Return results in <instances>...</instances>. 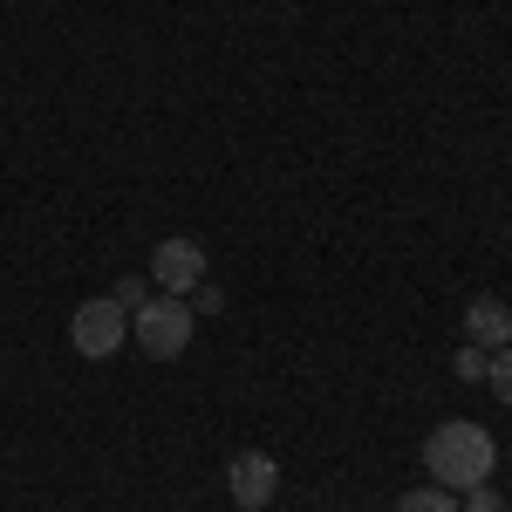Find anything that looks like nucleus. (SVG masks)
Here are the masks:
<instances>
[{
  "instance_id": "obj_1",
  "label": "nucleus",
  "mask_w": 512,
  "mask_h": 512,
  "mask_svg": "<svg viewBox=\"0 0 512 512\" xmlns=\"http://www.w3.org/2000/svg\"><path fill=\"white\" fill-rule=\"evenodd\" d=\"M492 465H499V444H492L485 424H465V417H458V424H437V431L424 437V472H431V485H444V492L485 485Z\"/></svg>"
},
{
  "instance_id": "obj_2",
  "label": "nucleus",
  "mask_w": 512,
  "mask_h": 512,
  "mask_svg": "<svg viewBox=\"0 0 512 512\" xmlns=\"http://www.w3.org/2000/svg\"><path fill=\"white\" fill-rule=\"evenodd\" d=\"M192 301H178V294H151L137 315H130V335H137V349L151 355V362H178V355L192 349Z\"/></svg>"
},
{
  "instance_id": "obj_3",
  "label": "nucleus",
  "mask_w": 512,
  "mask_h": 512,
  "mask_svg": "<svg viewBox=\"0 0 512 512\" xmlns=\"http://www.w3.org/2000/svg\"><path fill=\"white\" fill-rule=\"evenodd\" d=\"M69 342H76L82 362H110L130 342V315H123L110 294H96V301H82L76 315H69Z\"/></svg>"
},
{
  "instance_id": "obj_4",
  "label": "nucleus",
  "mask_w": 512,
  "mask_h": 512,
  "mask_svg": "<svg viewBox=\"0 0 512 512\" xmlns=\"http://www.w3.org/2000/svg\"><path fill=\"white\" fill-rule=\"evenodd\" d=\"M151 280H158V294H178V301H185L198 280H205V246L185 239V233L158 239V246H151Z\"/></svg>"
},
{
  "instance_id": "obj_5",
  "label": "nucleus",
  "mask_w": 512,
  "mask_h": 512,
  "mask_svg": "<svg viewBox=\"0 0 512 512\" xmlns=\"http://www.w3.org/2000/svg\"><path fill=\"white\" fill-rule=\"evenodd\" d=\"M226 492H233V506H239V512L274 506V492H280V465L267 458V451H239L233 465H226Z\"/></svg>"
},
{
  "instance_id": "obj_6",
  "label": "nucleus",
  "mask_w": 512,
  "mask_h": 512,
  "mask_svg": "<svg viewBox=\"0 0 512 512\" xmlns=\"http://www.w3.org/2000/svg\"><path fill=\"white\" fill-rule=\"evenodd\" d=\"M465 342H472V349H506L512 342V308L492 301V294L472 301V308H465Z\"/></svg>"
},
{
  "instance_id": "obj_7",
  "label": "nucleus",
  "mask_w": 512,
  "mask_h": 512,
  "mask_svg": "<svg viewBox=\"0 0 512 512\" xmlns=\"http://www.w3.org/2000/svg\"><path fill=\"white\" fill-rule=\"evenodd\" d=\"M396 512H465V506H458V492H444V485H410V492L396 499Z\"/></svg>"
},
{
  "instance_id": "obj_8",
  "label": "nucleus",
  "mask_w": 512,
  "mask_h": 512,
  "mask_svg": "<svg viewBox=\"0 0 512 512\" xmlns=\"http://www.w3.org/2000/svg\"><path fill=\"white\" fill-rule=\"evenodd\" d=\"M485 383H492V396L512 410V342L506 349H492V369H485Z\"/></svg>"
},
{
  "instance_id": "obj_9",
  "label": "nucleus",
  "mask_w": 512,
  "mask_h": 512,
  "mask_svg": "<svg viewBox=\"0 0 512 512\" xmlns=\"http://www.w3.org/2000/svg\"><path fill=\"white\" fill-rule=\"evenodd\" d=\"M110 301H117L123 315H137V308L151 301V280H117V287H110Z\"/></svg>"
},
{
  "instance_id": "obj_10",
  "label": "nucleus",
  "mask_w": 512,
  "mask_h": 512,
  "mask_svg": "<svg viewBox=\"0 0 512 512\" xmlns=\"http://www.w3.org/2000/svg\"><path fill=\"white\" fill-rule=\"evenodd\" d=\"M451 369H458V376H465V383H485V369H492V355H485V349H472V342H465V349H458V362H451Z\"/></svg>"
},
{
  "instance_id": "obj_11",
  "label": "nucleus",
  "mask_w": 512,
  "mask_h": 512,
  "mask_svg": "<svg viewBox=\"0 0 512 512\" xmlns=\"http://www.w3.org/2000/svg\"><path fill=\"white\" fill-rule=\"evenodd\" d=\"M219 308H226V301H219V287H212V280H198V287H192V315H219Z\"/></svg>"
},
{
  "instance_id": "obj_12",
  "label": "nucleus",
  "mask_w": 512,
  "mask_h": 512,
  "mask_svg": "<svg viewBox=\"0 0 512 512\" xmlns=\"http://www.w3.org/2000/svg\"><path fill=\"white\" fill-rule=\"evenodd\" d=\"M465 512H499V492H485V485H472V492H465Z\"/></svg>"
}]
</instances>
